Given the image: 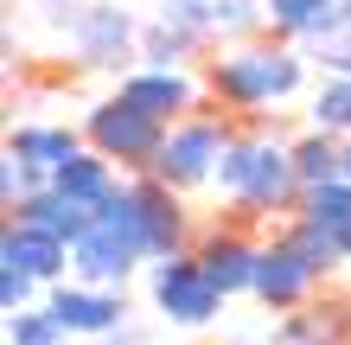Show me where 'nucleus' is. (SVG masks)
<instances>
[{
	"instance_id": "17",
	"label": "nucleus",
	"mask_w": 351,
	"mask_h": 345,
	"mask_svg": "<svg viewBox=\"0 0 351 345\" xmlns=\"http://www.w3.org/2000/svg\"><path fill=\"white\" fill-rule=\"evenodd\" d=\"M339 7H345V0H262L268 26H275L287 45H319V38L332 32Z\"/></svg>"
},
{
	"instance_id": "30",
	"label": "nucleus",
	"mask_w": 351,
	"mask_h": 345,
	"mask_svg": "<svg viewBox=\"0 0 351 345\" xmlns=\"http://www.w3.org/2000/svg\"><path fill=\"white\" fill-rule=\"evenodd\" d=\"M243 345H268V339H243Z\"/></svg>"
},
{
	"instance_id": "16",
	"label": "nucleus",
	"mask_w": 351,
	"mask_h": 345,
	"mask_svg": "<svg viewBox=\"0 0 351 345\" xmlns=\"http://www.w3.org/2000/svg\"><path fill=\"white\" fill-rule=\"evenodd\" d=\"M294 217H300L306 230L332 237L339 250H351V179H332V186H313V192H300ZM345 262H351V256H345Z\"/></svg>"
},
{
	"instance_id": "1",
	"label": "nucleus",
	"mask_w": 351,
	"mask_h": 345,
	"mask_svg": "<svg viewBox=\"0 0 351 345\" xmlns=\"http://www.w3.org/2000/svg\"><path fill=\"white\" fill-rule=\"evenodd\" d=\"M204 90L237 115H268L306 90V51L287 38H243L204 58Z\"/></svg>"
},
{
	"instance_id": "4",
	"label": "nucleus",
	"mask_w": 351,
	"mask_h": 345,
	"mask_svg": "<svg viewBox=\"0 0 351 345\" xmlns=\"http://www.w3.org/2000/svg\"><path fill=\"white\" fill-rule=\"evenodd\" d=\"M38 13L77 51V64L121 71V77L134 71L128 58H141V26H134L128 7H115V0H38Z\"/></svg>"
},
{
	"instance_id": "31",
	"label": "nucleus",
	"mask_w": 351,
	"mask_h": 345,
	"mask_svg": "<svg viewBox=\"0 0 351 345\" xmlns=\"http://www.w3.org/2000/svg\"><path fill=\"white\" fill-rule=\"evenodd\" d=\"M345 256H351V250H345Z\"/></svg>"
},
{
	"instance_id": "10",
	"label": "nucleus",
	"mask_w": 351,
	"mask_h": 345,
	"mask_svg": "<svg viewBox=\"0 0 351 345\" xmlns=\"http://www.w3.org/2000/svg\"><path fill=\"white\" fill-rule=\"evenodd\" d=\"M128 192H134V205H141V224H147V237H154V262H160V256H185V250L198 243L185 192L160 186L154 173H128Z\"/></svg>"
},
{
	"instance_id": "27",
	"label": "nucleus",
	"mask_w": 351,
	"mask_h": 345,
	"mask_svg": "<svg viewBox=\"0 0 351 345\" xmlns=\"http://www.w3.org/2000/svg\"><path fill=\"white\" fill-rule=\"evenodd\" d=\"M147 339H154V333H147V326H134V320H128V326H115L109 339H96V345H147Z\"/></svg>"
},
{
	"instance_id": "22",
	"label": "nucleus",
	"mask_w": 351,
	"mask_h": 345,
	"mask_svg": "<svg viewBox=\"0 0 351 345\" xmlns=\"http://www.w3.org/2000/svg\"><path fill=\"white\" fill-rule=\"evenodd\" d=\"M71 333L51 320V307L38 300V307H26V313H7V345H64Z\"/></svg>"
},
{
	"instance_id": "5",
	"label": "nucleus",
	"mask_w": 351,
	"mask_h": 345,
	"mask_svg": "<svg viewBox=\"0 0 351 345\" xmlns=\"http://www.w3.org/2000/svg\"><path fill=\"white\" fill-rule=\"evenodd\" d=\"M230 141H237L230 115H185V121L167 128V141H160V154H154L147 173L160 179V186H173V192H211Z\"/></svg>"
},
{
	"instance_id": "18",
	"label": "nucleus",
	"mask_w": 351,
	"mask_h": 345,
	"mask_svg": "<svg viewBox=\"0 0 351 345\" xmlns=\"http://www.w3.org/2000/svg\"><path fill=\"white\" fill-rule=\"evenodd\" d=\"M351 339V307H300L281 313V326L268 333V345H345Z\"/></svg>"
},
{
	"instance_id": "26",
	"label": "nucleus",
	"mask_w": 351,
	"mask_h": 345,
	"mask_svg": "<svg viewBox=\"0 0 351 345\" xmlns=\"http://www.w3.org/2000/svg\"><path fill=\"white\" fill-rule=\"evenodd\" d=\"M38 288H45V281H32L26 269H13V262H0V313H26Z\"/></svg>"
},
{
	"instance_id": "6",
	"label": "nucleus",
	"mask_w": 351,
	"mask_h": 345,
	"mask_svg": "<svg viewBox=\"0 0 351 345\" xmlns=\"http://www.w3.org/2000/svg\"><path fill=\"white\" fill-rule=\"evenodd\" d=\"M147 300H154V313L167 320V326H179V333H204L223 307H230L192 250H185V256H160V262H147Z\"/></svg>"
},
{
	"instance_id": "7",
	"label": "nucleus",
	"mask_w": 351,
	"mask_h": 345,
	"mask_svg": "<svg viewBox=\"0 0 351 345\" xmlns=\"http://www.w3.org/2000/svg\"><path fill=\"white\" fill-rule=\"evenodd\" d=\"M160 141H167V121H154L147 109H134L128 96H102L84 109V147H96L102 160H115L121 173H147Z\"/></svg>"
},
{
	"instance_id": "20",
	"label": "nucleus",
	"mask_w": 351,
	"mask_h": 345,
	"mask_svg": "<svg viewBox=\"0 0 351 345\" xmlns=\"http://www.w3.org/2000/svg\"><path fill=\"white\" fill-rule=\"evenodd\" d=\"M198 51H204V38L185 32V26H173V19L141 26V64H154V71H185Z\"/></svg>"
},
{
	"instance_id": "11",
	"label": "nucleus",
	"mask_w": 351,
	"mask_h": 345,
	"mask_svg": "<svg viewBox=\"0 0 351 345\" xmlns=\"http://www.w3.org/2000/svg\"><path fill=\"white\" fill-rule=\"evenodd\" d=\"M192 256L204 262V275L217 281L223 300H237V294L256 288V256H262V243L243 230V224H211V230H198Z\"/></svg>"
},
{
	"instance_id": "23",
	"label": "nucleus",
	"mask_w": 351,
	"mask_h": 345,
	"mask_svg": "<svg viewBox=\"0 0 351 345\" xmlns=\"http://www.w3.org/2000/svg\"><path fill=\"white\" fill-rule=\"evenodd\" d=\"M281 230H287V237H294V250H300L306 262H313V269H319L326 281H332L339 269H351V262H345V250H339V243H332V237H319V230H306V224H300V217H287V224H281Z\"/></svg>"
},
{
	"instance_id": "19",
	"label": "nucleus",
	"mask_w": 351,
	"mask_h": 345,
	"mask_svg": "<svg viewBox=\"0 0 351 345\" xmlns=\"http://www.w3.org/2000/svg\"><path fill=\"white\" fill-rule=\"evenodd\" d=\"M294 173H300V192L345 179V141L339 134H319V128L294 134Z\"/></svg>"
},
{
	"instance_id": "2",
	"label": "nucleus",
	"mask_w": 351,
	"mask_h": 345,
	"mask_svg": "<svg viewBox=\"0 0 351 345\" xmlns=\"http://www.w3.org/2000/svg\"><path fill=\"white\" fill-rule=\"evenodd\" d=\"M211 192L237 211V224H256V217H294L300 205V173H294V141L275 134H237L223 147V167L211 179Z\"/></svg>"
},
{
	"instance_id": "9",
	"label": "nucleus",
	"mask_w": 351,
	"mask_h": 345,
	"mask_svg": "<svg viewBox=\"0 0 351 345\" xmlns=\"http://www.w3.org/2000/svg\"><path fill=\"white\" fill-rule=\"evenodd\" d=\"M45 307H51V320L64 326L71 339H109L115 326H128V288H90V281H58V288H45Z\"/></svg>"
},
{
	"instance_id": "25",
	"label": "nucleus",
	"mask_w": 351,
	"mask_h": 345,
	"mask_svg": "<svg viewBox=\"0 0 351 345\" xmlns=\"http://www.w3.org/2000/svg\"><path fill=\"white\" fill-rule=\"evenodd\" d=\"M160 19H173V26L198 32L204 45L217 38V0H160Z\"/></svg>"
},
{
	"instance_id": "13",
	"label": "nucleus",
	"mask_w": 351,
	"mask_h": 345,
	"mask_svg": "<svg viewBox=\"0 0 351 345\" xmlns=\"http://www.w3.org/2000/svg\"><path fill=\"white\" fill-rule=\"evenodd\" d=\"M0 262L26 269L32 281H45V288L71 281V243H58L45 230H32V224H13V217H7V230H0Z\"/></svg>"
},
{
	"instance_id": "21",
	"label": "nucleus",
	"mask_w": 351,
	"mask_h": 345,
	"mask_svg": "<svg viewBox=\"0 0 351 345\" xmlns=\"http://www.w3.org/2000/svg\"><path fill=\"white\" fill-rule=\"evenodd\" d=\"M306 128L351 141V77H319L313 103H306Z\"/></svg>"
},
{
	"instance_id": "3",
	"label": "nucleus",
	"mask_w": 351,
	"mask_h": 345,
	"mask_svg": "<svg viewBox=\"0 0 351 345\" xmlns=\"http://www.w3.org/2000/svg\"><path fill=\"white\" fill-rule=\"evenodd\" d=\"M141 262H154V237L141 224V205H134L128 179H121V192L96 211V230L71 250V275L90 281V288H128Z\"/></svg>"
},
{
	"instance_id": "12",
	"label": "nucleus",
	"mask_w": 351,
	"mask_h": 345,
	"mask_svg": "<svg viewBox=\"0 0 351 345\" xmlns=\"http://www.w3.org/2000/svg\"><path fill=\"white\" fill-rule=\"evenodd\" d=\"M115 90L128 96L134 109H147L154 121H167V128H173V121H185V115H204V109H198V103H204V84H198L192 71H154V64H134Z\"/></svg>"
},
{
	"instance_id": "15",
	"label": "nucleus",
	"mask_w": 351,
	"mask_h": 345,
	"mask_svg": "<svg viewBox=\"0 0 351 345\" xmlns=\"http://www.w3.org/2000/svg\"><path fill=\"white\" fill-rule=\"evenodd\" d=\"M7 154H19V160H32L38 173H58L64 160H77L84 154V128H58V121H19V128L7 134Z\"/></svg>"
},
{
	"instance_id": "29",
	"label": "nucleus",
	"mask_w": 351,
	"mask_h": 345,
	"mask_svg": "<svg viewBox=\"0 0 351 345\" xmlns=\"http://www.w3.org/2000/svg\"><path fill=\"white\" fill-rule=\"evenodd\" d=\"M64 345H90V339H64Z\"/></svg>"
},
{
	"instance_id": "14",
	"label": "nucleus",
	"mask_w": 351,
	"mask_h": 345,
	"mask_svg": "<svg viewBox=\"0 0 351 345\" xmlns=\"http://www.w3.org/2000/svg\"><path fill=\"white\" fill-rule=\"evenodd\" d=\"M13 224H32V230H45V237H58V243H84L90 230H96V211L90 205H77L71 192H58V186H45V192H32L26 205L13 211Z\"/></svg>"
},
{
	"instance_id": "8",
	"label": "nucleus",
	"mask_w": 351,
	"mask_h": 345,
	"mask_svg": "<svg viewBox=\"0 0 351 345\" xmlns=\"http://www.w3.org/2000/svg\"><path fill=\"white\" fill-rule=\"evenodd\" d=\"M319 281H326V275L294 250V237L275 230V237L262 243V256H256V288H250V294L262 300L268 313H300V307H313Z\"/></svg>"
},
{
	"instance_id": "28",
	"label": "nucleus",
	"mask_w": 351,
	"mask_h": 345,
	"mask_svg": "<svg viewBox=\"0 0 351 345\" xmlns=\"http://www.w3.org/2000/svg\"><path fill=\"white\" fill-rule=\"evenodd\" d=\"M345 179H351V141H345Z\"/></svg>"
},
{
	"instance_id": "24",
	"label": "nucleus",
	"mask_w": 351,
	"mask_h": 345,
	"mask_svg": "<svg viewBox=\"0 0 351 345\" xmlns=\"http://www.w3.org/2000/svg\"><path fill=\"white\" fill-rule=\"evenodd\" d=\"M45 186H51V179L38 173L32 160H19V154H7V160H0V205H7V211H19L32 192H45Z\"/></svg>"
}]
</instances>
